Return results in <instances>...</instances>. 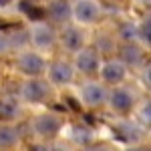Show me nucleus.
<instances>
[{"instance_id":"2eb2a0df","label":"nucleus","mask_w":151,"mask_h":151,"mask_svg":"<svg viewBox=\"0 0 151 151\" xmlns=\"http://www.w3.org/2000/svg\"><path fill=\"white\" fill-rule=\"evenodd\" d=\"M141 55H143L141 45H137V42H125V47H123V55H121L119 58L129 67V63H137V58H141Z\"/></svg>"},{"instance_id":"f257e3e1","label":"nucleus","mask_w":151,"mask_h":151,"mask_svg":"<svg viewBox=\"0 0 151 151\" xmlns=\"http://www.w3.org/2000/svg\"><path fill=\"white\" fill-rule=\"evenodd\" d=\"M52 95L55 87L45 77H26L18 89V99L28 105H47Z\"/></svg>"},{"instance_id":"dca6fc26","label":"nucleus","mask_w":151,"mask_h":151,"mask_svg":"<svg viewBox=\"0 0 151 151\" xmlns=\"http://www.w3.org/2000/svg\"><path fill=\"white\" fill-rule=\"evenodd\" d=\"M8 50H10V45H8V35L0 30V57H2V55H6Z\"/></svg>"},{"instance_id":"39448f33","label":"nucleus","mask_w":151,"mask_h":151,"mask_svg":"<svg viewBox=\"0 0 151 151\" xmlns=\"http://www.w3.org/2000/svg\"><path fill=\"white\" fill-rule=\"evenodd\" d=\"M103 63V57H101V50L99 48H93V47H85L81 48L79 52L73 55V69L75 73L79 75H85V77H93L99 73V67Z\"/></svg>"},{"instance_id":"1a4fd4ad","label":"nucleus","mask_w":151,"mask_h":151,"mask_svg":"<svg viewBox=\"0 0 151 151\" xmlns=\"http://www.w3.org/2000/svg\"><path fill=\"white\" fill-rule=\"evenodd\" d=\"M30 129H32V133L36 137L50 139V137H57L58 131L63 129V119L52 111H45V113H38V115L32 117Z\"/></svg>"},{"instance_id":"f3484780","label":"nucleus","mask_w":151,"mask_h":151,"mask_svg":"<svg viewBox=\"0 0 151 151\" xmlns=\"http://www.w3.org/2000/svg\"><path fill=\"white\" fill-rule=\"evenodd\" d=\"M10 2H12V0H0V6H8Z\"/></svg>"},{"instance_id":"423d86ee","label":"nucleus","mask_w":151,"mask_h":151,"mask_svg":"<svg viewBox=\"0 0 151 151\" xmlns=\"http://www.w3.org/2000/svg\"><path fill=\"white\" fill-rule=\"evenodd\" d=\"M99 81L103 83L105 87H119L127 81V75H129V67L121 60L119 57L113 58H107L101 63L99 67Z\"/></svg>"},{"instance_id":"9b49d317","label":"nucleus","mask_w":151,"mask_h":151,"mask_svg":"<svg viewBox=\"0 0 151 151\" xmlns=\"http://www.w3.org/2000/svg\"><path fill=\"white\" fill-rule=\"evenodd\" d=\"M107 107L113 111V113H121L125 115L129 113L133 107H135V93L125 87V85H119V87H111L109 95H107Z\"/></svg>"},{"instance_id":"0eeeda50","label":"nucleus","mask_w":151,"mask_h":151,"mask_svg":"<svg viewBox=\"0 0 151 151\" xmlns=\"http://www.w3.org/2000/svg\"><path fill=\"white\" fill-rule=\"evenodd\" d=\"M16 69L22 73L24 77H42L47 70V58L42 57V52H36L32 48H24L20 52H16Z\"/></svg>"},{"instance_id":"6e6552de","label":"nucleus","mask_w":151,"mask_h":151,"mask_svg":"<svg viewBox=\"0 0 151 151\" xmlns=\"http://www.w3.org/2000/svg\"><path fill=\"white\" fill-rule=\"evenodd\" d=\"M57 45H60V48L67 55H75L81 48L87 47V32L83 26L77 24H65L63 30L57 32Z\"/></svg>"},{"instance_id":"f03ea898","label":"nucleus","mask_w":151,"mask_h":151,"mask_svg":"<svg viewBox=\"0 0 151 151\" xmlns=\"http://www.w3.org/2000/svg\"><path fill=\"white\" fill-rule=\"evenodd\" d=\"M28 45L36 52H47L57 45V30L47 20H36L26 28Z\"/></svg>"},{"instance_id":"20e7f679","label":"nucleus","mask_w":151,"mask_h":151,"mask_svg":"<svg viewBox=\"0 0 151 151\" xmlns=\"http://www.w3.org/2000/svg\"><path fill=\"white\" fill-rule=\"evenodd\" d=\"M107 95H109V87H105L99 79H87L77 91L81 105H85L87 109H99L107 105Z\"/></svg>"},{"instance_id":"ddd939ff","label":"nucleus","mask_w":151,"mask_h":151,"mask_svg":"<svg viewBox=\"0 0 151 151\" xmlns=\"http://www.w3.org/2000/svg\"><path fill=\"white\" fill-rule=\"evenodd\" d=\"M48 16L50 20L65 24L70 20V2L69 0H52L48 4Z\"/></svg>"},{"instance_id":"6ab92c4d","label":"nucleus","mask_w":151,"mask_h":151,"mask_svg":"<svg viewBox=\"0 0 151 151\" xmlns=\"http://www.w3.org/2000/svg\"><path fill=\"white\" fill-rule=\"evenodd\" d=\"M131 151H145V149H131Z\"/></svg>"},{"instance_id":"f8f14e48","label":"nucleus","mask_w":151,"mask_h":151,"mask_svg":"<svg viewBox=\"0 0 151 151\" xmlns=\"http://www.w3.org/2000/svg\"><path fill=\"white\" fill-rule=\"evenodd\" d=\"M22 113V101L14 95H4L0 99V121H14Z\"/></svg>"},{"instance_id":"4468645a","label":"nucleus","mask_w":151,"mask_h":151,"mask_svg":"<svg viewBox=\"0 0 151 151\" xmlns=\"http://www.w3.org/2000/svg\"><path fill=\"white\" fill-rule=\"evenodd\" d=\"M20 141V133L14 125H0V149H10Z\"/></svg>"},{"instance_id":"a211bd4d","label":"nucleus","mask_w":151,"mask_h":151,"mask_svg":"<svg viewBox=\"0 0 151 151\" xmlns=\"http://www.w3.org/2000/svg\"><path fill=\"white\" fill-rule=\"evenodd\" d=\"M93 151H109L107 147H99V149H93Z\"/></svg>"},{"instance_id":"9d476101","label":"nucleus","mask_w":151,"mask_h":151,"mask_svg":"<svg viewBox=\"0 0 151 151\" xmlns=\"http://www.w3.org/2000/svg\"><path fill=\"white\" fill-rule=\"evenodd\" d=\"M75 69L70 65V60H52L47 63V70H45V79H47L52 87H67L75 81Z\"/></svg>"},{"instance_id":"7ed1b4c3","label":"nucleus","mask_w":151,"mask_h":151,"mask_svg":"<svg viewBox=\"0 0 151 151\" xmlns=\"http://www.w3.org/2000/svg\"><path fill=\"white\" fill-rule=\"evenodd\" d=\"M103 6L99 0H73L70 2V20L77 26H93L99 22Z\"/></svg>"}]
</instances>
